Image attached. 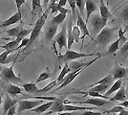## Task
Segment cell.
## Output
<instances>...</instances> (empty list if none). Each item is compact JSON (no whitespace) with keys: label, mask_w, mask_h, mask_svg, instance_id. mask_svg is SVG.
<instances>
[{"label":"cell","mask_w":128,"mask_h":115,"mask_svg":"<svg viewBox=\"0 0 128 115\" xmlns=\"http://www.w3.org/2000/svg\"><path fill=\"white\" fill-rule=\"evenodd\" d=\"M120 55L122 57L123 61L126 60V58L128 57V40L122 44V48L120 50Z\"/></svg>","instance_id":"obj_35"},{"label":"cell","mask_w":128,"mask_h":115,"mask_svg":"<svg viewBox=\"0 0 128 115\" xmlns=\"http://www.w3.org/2000/svg\"><path fill=\"white\" fill-rule=\"evenodd\" d=\"M21 19H22L21 11H17L16 14L12 15L10 18L6 19L5 21L0 25V27H8V26H11V25L16 24V23H17V22H20L21 21Z\"/></svg>","instance_id":"obj_14"},{"label":"cell","mask_w":128,"mask_h":115,"mask_svg":"<svg viewBox=\"0 0 128 115\" xmlns=\"http://www.w3.org/2000/svg\"><path fill=\"white\" fill-rule=\"evenodd\" d=\"M122 79H118V80H117V81L114 82V83H112L111 87L108 88V90H107L106 92L104 93V96L109 97L111 94H113L114 92L118 91V90L120 89V87L122 86Z\"/></svg>","instance_id":"obj_24"},{"label":"cell","mask_w":128,"mask_h":115,"mask_svg":"<svg viewBox=\"0 0 128 115\" xmlns=\"http://www.w3.org/2000/svg\"><path fill=\"white\" fill-rule=\"evenodd\" d=\"M118 105H122L125 108H128V100H125V101H122L120 102V104H118Z\"/></svg>","instance_id":"obj_49"},{"label":"cell","mask_w":128,"mask_h":115,"mask_svg":"<svg viewBox=\"0 0 128 115\" xmlns=\"http://www.w3.org/2000/svg\"><path fill=\"white\" fill-rule=\"evenodd\" d=\"M22 29H23L22 26H17V27H14V28H12V29H10V30L6 31V34H7L9 37H12V38H16Z\"/></svg>","instance_id":"obj_33"},{"label":"cell","mask_w":128,"mask_h":115,"mask_svg":"<svg viewBox=\"0 0 128 115\" xmlns=\"http://www.w3.org/2000/svg\"><path fill=\"white\" fill-rule=\"evenodd\" d=\"M58 12L61 13V14H66V15L69 14V10L64 8V7H58Z\"/></svg>","instance_id":"obj_47"},{"label":"cell","mask_w":128,"mask_h":115,"mask_svg":"<svg viewBox=\"0 0 128 115\" xmlns=\"http://www.w3.org/2000/svg\"><path fill=\"white\" fill-rule=\"evenodd\" d=\"M67 2L69 3L70 7L72 9V14H73V17H76V0H67Z\"/></svg>","instance_id":"obj_41"},{"label":"cell","mask_w":128,"mask_h":115,"mask_svg":"<svg viewBox=\"0 0 128 115\" xmlns=\"http://www.w3.org/2000/svg\"><path fill=\"white\" fill-rule=\"evenodd\" d=\"M109 87H110V85H108V84H96V85H94L92 87L84 88L82 90H87V91H92V92H96V93L102 94L105 93Z\"/></svg>","instance_id":"obj_19"},{"label":"cell","mask_w":128,"mask_h":115,"mask_svg":"<svg viewBox=\"0 0 128 115\" xmlns=\"http://www.w3.org/2000/svg\"><path fill=\"white\" fill-rule=\"evenodd\" d=\"M67 4V0H58V7H65Z\"/></svg>","instance_id":"obj_48"},{"label":"cell","mask_w":128,"mask_h":115,"mask_svg":"<svg viewBox=\"0 0 128 115\" xmlns=\"http://www.w3.org/2000/svg\"><path fill=\"white\" fill-rule=\"evenodd\" d=\"M66 14H61V13H59L58 15H56V17H53V19L51 20L52 23L54 24H56V25H60L61 23H63L64 20H65V18H66Z\"/></svg>","instance_id":"obj_31"},{"label":"cell","mask_w":128,"mask_h":115,"mask_svg":"<svg viewBox=\"0 0 128 115\" xmlns=\"http://www.w3.org/2000/svg\"><path fill=\"white\" fill-rule=\"evenodd\" d=\"M19 45V42L14 39V40H12V41H10V42H7L5 45H0V48H3V49L5 50H14L17 48V46Z\"/></svg>","instance_id":"obj_30"},{"label":"cell","mask_w":128,"mask_h":115,"mask_svg":"<svg viewBox=\"0 0 128 115\" xmlns=\"http://www.w3.org/2000/svg\"><path fill=\"white\" fill-rule=\"evenodd\" d=\"M118 46H120V40H118V38H117L116 40H114L112 43L110 44V46H109V48H108L107 53L103 54V56L113 55V54H115L118 50Z\"/></svg>","instance_id":"obj_26"},{"label":"cell","mask_w":128,"mask_h":115,"mask_svg":"<svg viewBox=\"0 0 128 115\" xmlns=\"http://www.w3.org/2000/svg\"><path fill=\"white\" fill-rule=\"evenodd\" d=\"M50 77H51V74H50V72H49L48 70L45 72H42V73H40V75H39V77L38 78V80L36 81V83L41 82H43V81H46Z\"/></svg>","instance_id":"obj_38"},{"label":"cell","mask_w":128,"mask_h":115,"mask_svg":"<svg viewBox=\"0 0 128 115\" xmlns=\"http://www.w3.org/2000/svg\"><path fill=\"white\" fill-rule=\"evenodd\" d=\"M72 33H73V37L75 39L76 43H78L80 40V37H81V33H80V28L78 27V25H75L72 27Z\"/></svg>","instance_id":"obj_32"},{"label":"cell","mask_w":128,"mask_h":115,"mask_svg":"<svg viewBox=\"0 0 128 115\" xmlns=\"http://www.w3.org/2000/svg\"><path fill=\"white\" fill-rule=\"evenodd\" d=\"M109 102H111L110 100H104L102 98H98V97H92V98L88 99L86 101H80V102H71V101H67V100H63L64 104H90L94 106H102L104 104H108Z\"/></svg>","instance_id":"obj_6"},{"label":"cell","mask_w":128,"mask_h":115,"mask_svg":"<svg viewBox=\"0 0 128 115\" xmlns=\"http://www.w3.org/2000/svg\"><path fill=\"white\" fill-rule=\"evenodd\" d=\"M0 39H5V40H6L7 38H1V37H0Z\"/></svg>","instance_id":"obj_55"},{"label":"cell","mask_w":128,"mask_h":115,"mask_svg":"<svg viewBox=\"0 0 128 115\" xmlns=\"http://www.w3.org/2000/svg\"><path fill=\"white\" fill-rule=\"evenodd\" d=\"M56 115H80L78 112H76V111H62V112H59L58 114Z\"/></svg>","instance_id":"obj_46"},{"label":"cell","mask_w":128,"mask_h":115,"mask_svg":"<svg viewBox=\"0 0 128 115\" xmlns=\"http://www.w3.org/2000/svg\"><path fill=\"white\" fill-rule=\"evenodd\" d=\"M26 0H16V8H17V11H20L21 9V6L25 3Z\"/></svg>","instance_id":"obj_44"},{"label":"cell","mask_w":128,"mask_h":115,"mask_svg":"<svg viewBox=\"0 0 128 115\" xmlns=\"http://www.w3.org/2000/svg\"><path fill=\"white\" fill-rule=\"evenodd\" d=\"M54 42L58 45L59 51L63 49V48H67V25H64L61 31L58 34L54 36Z\"/></svg>","instance_id":"obj_8"},{"label":"cell","mask_w":128,"mask_h":115,"mask_svg":"<svg viewBox=\"0 0 128 115\" xmlns=\"http://www.w3.org/2000/svg\"><path fill=\"white\" fill-rule=\"evenodd\" d=\"M52 104H53V101H48L47 103H42L41 104L38 105L36 107L32 108V111L36 112V113H38V114H41V113H43V112L47 111V110L52 106Z\"/></svg>","instance_id":"obj_21"},{"label":"cell","mask_w":128,"mask_h":115,"mask_svg":"<svg viewBox=\"0 0 128 115\" xmlns=\"http://www.w3.org/2000/svg\"><path fill=\"white\" fill-rule=\"evenodd\" d=\"M17 103V100L16 99H12L11 96H6V99L3 103V115L7 114V111L9 110V108L16 104Z\"/></svg>","instance_id":"obj_22"},{"label":"cell","mask_w":128,"mask_h":115,"mask_svg":"<svg viewBox=\"0 0 128 115\" xmlns=\"http://www.w3.org/2000/svg\"><path fill=\"white\" fill-rule=\"evenodd\" d=\"M125 100H127V96H126V93H125V87L124 86H120V89L117 91L116 95L113 98H110L111 102H113V101L122 102V101H125Z\"/></svg>","instance_id":"obj_20"},{"label":"cell","mask_w":128,"mask_h":115,"mask_svg":"<svg viewBox=\"0 0 128 115\" xmlns=\"http://www.w3.org/2000/svg\"><path fill=\"white\" fill-rule=\"evenodd\" d=\"M0 33H1V30H0Z\"/></svg>","instance_id":"obj_56"},{"label":"cell","mask_w":128,"mask_h":115,"mask_svg":"<svg viewBox=\"0 0 128 115\" xmlns=\"http://www.w3.org/2000/svg\"><path fill=\"white\" fill-rule=\"evenodd\" d=\"M49 11H50V8L47 7L46 11L44 12L42 15L40 16V17L36 20V24H34V28L32 29V32H31V34H30L29 41H28V44H27L26 47H25V49L26 50L29 49V48L32 45V43L36 40V38H38V36H39V34H40V32H41L42 28L44 27V25H45V23H46V20H47V17H48V15H49Z\"/></svg>","instance_id":"obj_1"},{"label":"cell","mask_w":128,"mask_h":115,"mask_svg":"<svg viewBox=\"0 0 128 115\" xmlns=\"http://www.w3.org/2000/svg\"><path fill=\"white\" fill-rule=\"evenodd\" d=\"M110 73L112 74L114 81H117V80H118V79H122V78H124V77L127 75L128 68L122 67V65L118 64V62H116Z\"/></svg>","instance_id":"obj_11"},{"label":"cell","mask_w":128,"mask_h":115,"mask_svg":"<svg viewBox=\"0 0 128 115\" xmlns=\"http://www.w3.org/2000/svg\"><path fill=\"white\" fill-rule=\"evenodd\" d=\"M20 85L24 88V90L28 93L38 92V87H36V82H28V83H24V84L22 83Z\"/></svg>","instance_id":"obj_27"},{"label":"cell","mask_w":128,"mask_h":115,"mask_svg":"<svg viewBox=\"0 0 128 115\" xmlns=\"http://www.w3.org/2000/svg\"><path fill=\"white\" fill-rule=\"evenodd\" d=\"M102 54H85V53H78V52H76L73 50H67L66 53L64 55H61L60 58L65 61V62H68L71 60H75L78 59H81V58H85V57H95V56H100Z\"/></svg>","instance_id":"obj_5"},{"label":"cell","mask_w":128,"mask_h":115,"mask_svg":"<svg viewBox=\"0 0 128 115\" xmlns=\"http://www.w3.org/2000/svg\"><path fill=\"white\" fill-rule=\"evenodd\" d=\"M118 30V27H104L100 33L96 36V38H94V40H96L98 44H100V46H106L107 44H109L111 41L114 40V38L116 37V32Z\"/></svg>","instance_id":"obj_2"},{"label":"cell","mask_w":128,"mask_h":115,"mask_svg":"<svg viewBox=\"0 0 128 115\" xmlns=\"http://www.w3.org/2000/svg\"><path fill=\"white\" fill-rule=\"evenodd\" d=\"M120 17L122 21L123 25L128 29V4L122 10L120 14Z\"/></svg>","instance_id":"obj_28"},{"label":"cell","mask_w":128,"mask_h":115,"mask_svg":"<svg viewBox=\"0 0 128 115\" xmlns=\"http://www.w3.org/2000/svg\"><path fill=\"white\" fill-rule=\"evenodd\" d=\"M63 105H64L63 100L56 98L54 101H53L52 106L49 108L50 109L49 114L50 113H59V112H62L63 111Z\"/></svg>","instance_id":"obj_15"},{"label":"cell","mask_w":128,"mask_h":115,"mask_svg":"<svg viewBox=\"0 0 128 115\" xmlns=\"http://www.w3.org/2000/svg\"><path fill=\"white\" fill-rule=\"evenodd\" d=\"M89 19H90V27H91L92 37H93V36H96L103 28L106 26L107 18L102 17L100 15L95 14V15L91 17V18H89Z\"/></svg>","instance_id":"obj_4"},{"label":"cell","mask_w":128,"mask_h":115,"mask_svg":"<svg viewBox=\"0 0 128 115\" xmlns=\"http://www.w3.org/2000/svg\"><path fill=\"white\" fill-rule=\"evenodd\" d=\"M118 40H120V43L122 42V43H124V42H126L128 40V38L125 37V35H124V32L122 31V28H118Z\"/></svg>","instance_id":"obj_40"},{"label":"cell","mask_w":128,"mask_h":115,"mask_svg":"<svg viewBox=\"0 0 128 115\" xmlns=\"http://www.w3.org/2000/svg\"><path fill=\"white\" fill-rule=\"evenodd\" d=\"M125 93H126V96H127V99H128V85L125 88Z\"/></svg>","instance_id":"obj_53"},{"label":"cell","mask_w":128,"mask_h":115,"mask_svg":"<svg viewBox=\"0 0 128 115\" xmlns=\"http://www.w3.org/2000/svg\"><path fill=\"white\" fill-rule=\"evenodd\" d=\"M86 67H82V68H80V69H78V70H76V71H73V72H69L66 76L64 77L63 81H62V82L59 84V86L54 91H58V90H60V89H62V88H64L65 86H67L68 84H70L71 82H73L74 80H75L76 77L80 75L81 72L83 71L84 69H85Z\"/></svg>","instance_id":"obj_10"},{"label":"cell","mask_w":128,"mask_h":115,"mask_svg":"<svg viewBox=\"0 0 128 115\" xmlns=\"http://www.w3.org/2000/svg\"><path fill=\"white\" fill-rule=\"evenodd\" d=\"M28 41H29V38H23L21 40V42L19 43V45L17 46V48H16V50H19V49H21V48H23V47H26V45L28 44Z\"/></svg>","instance_id":"obj_42"},{"label":"cell","mask_w":128,"mask_h":115,"mask_svg":"<svg viewBox=\"0 0 128 115\" xmlns=\"http://www.w3.org/2000/svg\"><path fill=\"white\" fill-rule=\"evenodd\" d=\"M58 25L50 22L48 24V26H47V28L45 29V32H44V39H45L46 41H51V40H53L54 38V36L58 33Z\"/></svg>","instance_id":"obj_12"},{"label":"cell","mask_w":128,"mask_h":115,"mask_svg":"<svg viewBox=\"0 0 128 115\" xmlns=\"http://www.w3.org/2000/svg\"><path fill=\"white\" fill-rule=\"evenodd\" d=\"M6 90H7L8 94L10 96H12V97H16V95H18V94H22L23 95L21 88L19 87L18 84H16V83H10V84H8Z\"/></svg>","instance_id":"obj_16"},{"label":"cell","mask_w":128,"mask_h":115,"mask_svg":"<svg viewBox=\"0 0 128 115\" xmlns=\"http://www.w3.org/2000/svg\"><path fill=\"white\" fill-rule=\"evenodd\" d=\"M125 109V107H123L122 105H117V106H115V107H113L112 109H109V110H105L104 111V113H118V112H120V111H122V110Z\"/></svg>","instance_id":"obj_39"},{"label":"cell","mask_w":128,"mask_h":115,"mask_svg":"<svg viewBox=\"0 0 128 115\" xmlns=\"http://www.w3.org/2000/svg\"><path fill=\"white\" fill-rule=\"evenodd\" d=\"M56 84H58V82H56V80H54V81L50 82L49 84H47L45 87H43L42 89H38V92H48L50 90H52Z\"/></svg>","instance_id":"obj_36"},{"label":"cell","mask_w":128,"mask_h":115,"mask_svg":"<svg viewBox=\"0 0 128 115\" xmlns=\"http://www.w3.org/2000/svg\"><path fill=\"white\" fill-rule=\"evenodd\" d=\"M118 115H128V110L125 108V109L122 110V111L118 112Z\"/></svg>","instance_id":"obj_50"},{"label":"cell","mask_w":128,"mask_h":115,"mask_svg":"<svg viewBox=\"0 0 128 115\" xmlns=\"http://www.w3.org/2000/svg\"><path fill=\"white\" fill-rule=\"evenodd\" d=\"M85 9H86V20L85 22L89 21V18L91 17V16L95 13L96 11H98V7L93 0H85Z\"/></svg>","instance_id":"obj_13"},{"label":"cell","mask_w":128,"mask_h":115,"mask_svg":"<svg viewBox=\"0 0 128 115\" xmlns=\"http://www.w3.org/2000/svg\"><path fill=\"white\" fill-rule=\"evenodd\" d=\"M43 102L42 100H36V101H32V100H22L18 102V111H25V110H32V108L36 107L38 105L41 104Z\"/></svg>","instance_id":"obj_9"},{"label":"cell","mask_w":128,"mask_h":115,"mask_svg":"<svg viewBox=\"0 0 128 115\" xmlns=\"http://www.w3.org/2000/svg\"><path fill=\"white\" fill-rule=\"evenodd\" d=\"M1 104H2V95L0 94V106H1Z\"/></svg>","instance_id":"obj_54"},{"label":"cell","mask_w":128,"mask_h":115,"mask_svg":"<svg viewBox=\"0 0 128 115\" xmlns=\"http://www.w3.org/2000/svg\"><path fill=\"white\" fill-rule=\"evenodd\" d=\"M16 112V104H14V105H12V106H11L9 108V110L7 111V114L6 115H14Z\"/></svg>","instance_id":"obj_43"},{"label":"cell","mask_w":128,"mask_h":115,"mask_svg":"<svg viewBox=\"0 0 128 115\" xmlns=\"http://www.w3.org/2000/svg\"><path fill=\"white\" fill-rule=\"evenodd\" d=\"M95 107H88V106H76V105H72V104H64L63 111H76V110H93L96 109Z\"/></svg>","instance_id":"obj_23"},{"label":"cell","mask_w":128,"mask_h":115,"mask_svg":"<svg viewBox=\"0 0 128 115\" xmlns=\"http://www.w3.org/2000/svg\"><path fill=\"white\" fill-rule=\"evenodd\" d=\"M76 17H78V19H76V25H78V27L80 28V33H81L80 39L83 41L84 38H85V37H89V38H91V39L94 40V38L92 37L90 31H89V29H88V27H87V23L82 19V17H81V16L80 15L78 12L76 13Z\"/></svg>","instance_id":"obj_7"},{"label":"cell","mask_w":128,"mask_h":115,"mask_svg":"<svg viewBox=\"0 0 128 115\" xmlns=\"http://www.w3.org/2000/svg\"><path fill=\"white\" fill-rule=\"evenodd\" d=\"M58 0H50V5H53L54 3H58Z\"/></svg>","instance_id":"obj_52"},{"label":"cell","mask_w":128,"mask_h":115,"mask_svg":"<svg viewBox=\"0 0 128 115\" xmlns=\"http://www.w3.org/2000/svg\"><path fill=\"white\" fill-rule=\"evenodd\" d=\"M80 115H102V112H94V111H84L82 113H80Z\"/></svg>","instance_id":"obj_45"},{"label":"cell","mask_w":128,"mask_h":115,"mask_svg":"<svg viewBox=\"0 0 128 115\" xmlns=\"http://www.w3.org/2000/svg\"><path fill=\"white\" fill-rule=\"evenodd\" d=\"M39 9V11L42 12V5L40 0H32V14L36 15V10Z\"/></svg>","instance_id":"obj_34"},{"label":"cell","mask_w":128,"mask_h":115,"mask_svg":"<svg viewBox=\"0 0 128 115\" xmlns=\"http://www.w3.org/2000/svg\"><path fill=\"white\" fill-rule=\"evenodd\" d=\"M49 2H50V0H43V7L47 9V7H48Z\"/></svg>","instance_id":"obj_51"},{"label":"cell","mask_w":128,"mask_h":115,"mask_svg":"<svg viewBox=\"0 0 128 115\" xmlns=\"http://www.w3.org/2000/svg\"><path fill=\"white\" fill-rule=\"evenodd\" d=\"M70 72V69H69V66H68V64H67V62L64 64V67L62 68V70H61V72L59 73L58 77L56 78V82H58V83H61L62 82V81H63L64 77L66 76L68 73Z\"/></svg>","instance_id":"obj_29"},{"label":"cell","mask_w":128,"mask_h":115,"mask_svg":"<svg viewBox=\"0 0 128 115\" xmlns=\"http://www.w3.org/2000/svg\"><path fill=\"white\" fill-rule=\"evenodd\" d=\"M18 57V55L14 58V60L12 61V64L10 67H5L1 70V79L6 82H9V83H16V84H20L21 82V79L20 77L16 75V73L14 71V66L16 64V58Z\"/></svg>","instance_id":"obj_3"},{"label":"cell","mask_w":128,"mask_h":115,"mask_svg":"<svg viewBox=\"0 0 128 115\" xmlns=\"http://www.w3.org/2000/svg\"><path fill=\"white\" fill-rule=\"evenodd\" d=\"M12 52H14V50H5L2 54H0V64H7L14 60V58L8 59V56L10 55Z\"/></svg>","instance_id":"obj_25"},{"label":"cell","mask_w":128,"mask_h":115,"mask_svg":"<svg viewBox=\"0 0 128 115\" xmlns=\"http://www.w3.org/2000/svg\"><path fill=\"white\" fill-rule=\"evenodd\" d=\"M98 9H100V15L102 16V17H104V18H110V17H112V14L110 13L109 11V9H108V7L105 5V3H104V0H100V4H98Z\"/></svg>","instance_id":"obj_17"},{"label":"cell","mask_w":128,"mask_h":115,"mask_svg":"<svg viewBox=\"0 0 128 115\" xmlns=\"http://www.w3.org/2000/svg\"><path fill=\"white\" fill-rule=\"evenodd\" d=\"M72 27H73V23L72 21H69L67 25V50H71L72 45L75 43V39L72 33Z\"/></svg>","instance_id":"obj_18"},{"label":"cell","mask_w":128,"mask_h":115,"mask_svg":"<svg viewBox=\"0 0 128 115\" xmlns=\"http://www.w3.org/2000/svg\"><path fill=\"white\" fill-rule=\"evenodd\" d=\"M76 6L78 9V13L81 15H83L84 9H85V1L84 0H76Z\"/></svg>","instance_id":"obj_37"}]
</instances>
